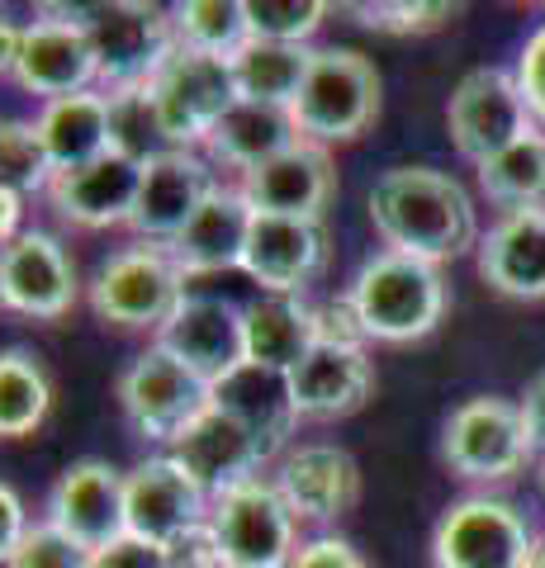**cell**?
<instances>
[{"label":"cell","instance_id":"4fadbf2b","mask_svg":"<svg viewBox=\"0 0 545 568\" xmlns=\"http://www.w3.org/2000/svg\"><path fill=\"white\" fill-rule=\"evenodd\" d=\"M14 85L33 100H67L81 91H100V62L85 33L67 6H39L24 24L20 62H14Z\"/></svg>","mask_w":545,"mask_h":568},{"label":"cell","instance_id":"ac0fdd59","mask_svg":"<svg viewBox=\"0 0 545 568\" xmlns=\"http://www.w3.org/2000/svg\"><path fill=\"white\" fill-rule=\"evenodd\" d=\"M166 455L209 493V503L233 493L238 484H252V478H261V469L271 465V455L256 440L252 426L219 403H209V413L190 422Z\"/></svg>","mask_w":545,"mask_h":568},{"label":"cell","instance_id":"5b68a950","mask_svg":"<svg viewBox=\"0 0 545 568\" xmlns=\"http://www.w3.org/2000/svg\"><path fill=\"white\" fill-rule=\"evenodd\" d=\"M72 20L91 33L100 62V91H133L148 85L175 52L171 10L148 0H95V6H67Z\"/></svg>","mask_w":545,"mask_h":568},{"label":"cell","instance_id":"2e32d148","mask_svg":"<svg viewBox=\"0 0 545 568\" xmlns=\"http://www.w3.org/2000/svg\"><path fill=\"white\" fill-rule=\"evenodd\" d=\"M43 521L72 536L91 555L124 540V469H114L110 459H72L48 493Z\"/></svg>","mask_w":545,"mask_h":568},{"label":"cell","instance_id":"4316f807","mask_svg":"<svg viewBox=\"0 0 545 568\" xmlns=\"http://www.w3.org/2000/svg\"><path fill=\"white\" fill-rule=\"evenodd\" d=\"M242 342H248V365L256 369H290L319 346L313 332V304L299 294H256L242 304Z\"/></svg>","mask_w":545,"mask_h":568},{"label":"cell","instance_id":"8d00e7d4","mask_svg":"<svg viewBox=\"0 0 545 568\" xmlns=\"http://www.w3.org/2000/svg\"><path fill=\"white\" fill-rule=\"evenodd\" d=\"M91 559H95L91 549H81L72 536H62L58 526L33 521L6 568H91Z\"/></svg>","mask_w":545,"mask_h":568},{"label":"cell","instance_id":"f546056e","mask_svg":"<svg viewBox=\"0 0 545 568\" xmlns=\"http://www.w3.org/2000/svg\"><path fill=\"white\" fill-rule=\"evenodd\" d=\"M313 52L319 48H294V43H266V39H248L233 58V81L238 95L252 104H275V110H290L299 100V85H304Z\"/></svg>","mask_w":545,"mask_h":568},{"label":"cell","instance_id":"d6986e66","mask_svg":"<svg viewBox=\"0 0 545 568\" xmlns=\"http://www.w3.org/2000/svg\"><path fill=\"white\" fill-rule=\"evenodd\" d=\"M271 484L280 488L299 526H327L361 503V465L342 446H327V440L290 446L275 459Z\"/></svg>","mask_w":545,"mask_h":568},{"label":"cell","instance_id":"484cf974","mask_svg":"<svg viewBox=\"0 0 545 568\" xmlns=\"http://www.w3.org/2000/svg\"><path fill=\"white\" fill-rule=\"evenodd\" d=\"M33 133H39L43 162L52 175L77 171L95 156L114 152V133H110V95L104 91H81L67 100H48L33 114Z\"/></svg>","mask_w":545,"mask_h":568},{"label":"cell","instance_id":"ffe728a7","mask_svg":"<svg viewBox=\"0 0 545 568\" xmlns=\"http://www.w3.org/2000/svg\"><path fill=\"white\" fill-rule=\"evenodd\" d=\"M238 190H242V200L252 204V213L323 223L327 204L337 200V166H332L327 148L299 138L290 152L275 156V162L238 175Z\"/></svg>","mask_w":545,"mask_h":568},{"label":"cell","instance_id":"f6af8a7d","mask_svg":"<svg viewBox=\"0 0 545 568\" xmlns=\"http://www.w3.org/2000/svg\"><path fill=\"white\" fill-rule=\"evenodd\" d=\"M171 568H228V564L214 555V540H209V526H204L171 549Z\"/></svg>","mask_w":545,"mask_h":568},{"label":"cell","instance_id":"bcb514c9","mask_svg":"<svg viewBox=\"0 0 545 568\" xmlns=\"http://www.w3.org/2000/svg\"><path fill=\"white\" fill-rule=\"evenodd\" d=\"M24 204H29V194L0 185V246H10L24 233Z\"/></svg>","mask_w":545,"mask_h":568},{"label":"cell","instance_id":"836d02e7","mask_svg":"<svg viewBox=\"0 0 545 568\" xmlns=\"http://www.w3.org/2000/svg\"><path fill=\"white\" fill-rule=\"evenodd\" d=\"M248 6V33L266 43H294V48H313L309 39L323 29L327 10L323 0H242Z\"/></svg>","mask_w":545,"mask_h":568},{"label":"cell","instance_id":"d4e9b609","mask_svg":"<svg viewBox=\"0 0 545 568\" xmlns=\"http://www.w3.org/2000/svg\"><path fill=\"white\" fill-rule=\"evenodd\" d=\"M480 275L507 298H545V209L498 213L480 237Z\"/></svg>","mask_w":545,"mask_h":568},{"label":"cell","instance_id":"5bb4252c","mask_svg":"<svg viewBox=\"0 0 545 568\" xmlns=\"http://www.w3.org/2000/svg\"><path fill=\"white\" fill-rule=\"evenodd\" d=\"M124 521L133 540L175 549L209 526V493L166 450L148 455L124 474Z\"/></svg>","mask_w":545,"mask_h":568},{"label":"cell","instance_id":"44dd1931","mask_svg":"<svg viewBox=\"0 0 545 568\" xmlns=\"http://www.w3.org/2000/svg\"><path fill=\"white\" fill-rule=\"evenodd\" d=\"M138 185H143V162L129 152H104L77 171L52 175L43 194L62 223L85 227V233H104V227H129Z\"/></svg>","mask_w":545,"mask_h":568},{"label":"cell","instance_id":"e0dca14e","mask_svg":"<svg viewBox=\"0 0 545 568\" xmlns=\"http://www.w3.org/2000/svg\"><path fill=\"white\" fill-rule=\"evenodd\" d=\"M166 355H175L185 369L219 388L233 369L248 365V342H242V304L223 294H185L162 332L152 336Z\"/></svg>","mask_w":545,"mask_h":568},{"label":"cell","instance_id":"7dc6e473","mask_svg":"<svg viewBox=\"0 0 545 568\" xmlns=\"http://www.w3.org/2000/svg\"><path fill=\"white\" fill-rule=\"evenodd\" d=\"M20 43H24V24H14L10 14H0V77H14Z\"/></svg>","mask_w":545,"mask_h":568},{"label":"cell","instance_id":"83f0119b","mask_svg":"<svg viewBox=\"0 0 545 568\" xmlns=\"http://www.w3.org/2000/svg\"><path fill=\"white\" fill-rule=\"evenodd\" d=\"M299 142V129L290 110H275V104H252L238 100L233 110L223 114V123L204 142V156L214 162V171H238L248 175L256 166L275 162L280 152H290Z\"/></svg>","mask_w":545,"mask_h":568},{"label":"cell","instance_id":"8fae6325","mask_svg":"<svg viewBox=\"0 0 545 568\" xmlns=\"http://www.w3.org/2000/svg\"><path fill=\"white\" fill-rule=\"evenodd\" d=\"M446 129H451L455 152L474 166L507 152L526 133H536V119L526 110L522 85H517V71H503V67L465 71L446 104Z\"/></svg>","mask_w":545,"mask_h":568},{"label":"cell","instance_id":"7bdbcfd3","mask_svg":"<svg viewBox=\"0 0 545 568\" xmlns=\"http://www.w3.org/2000/svg\"><path fill=\"white\" fill-rule=\"evenodd\" d=\"M29 507L24 497L14 493L10 484H0V568H6L14 559V549H20V540L29 536Z\"/></svg>","mask_w":545,"mask_h":568},{"label":"cell","instance_id":"4dcf8cb0","mask_svg":"<svg viewBox=\"0 0 545 568\" xmlns=\"http://www.w3.org/2000/svg\"><path fill=\"white\" fill-rule=\"evenodd\" d=\"M52 413V379L43 361L24 346L0 351V440L33 436Z\"/></svg>","mask_w":545,"mask_h":568},{"label":"cell","instance_id":"ba28073f","mask_svg":"<svg viewBox=\"0 0 545 568\" xmlns=\"http://www.w3.org/2000/svg\"><path fill=\"white\" fill-rule=\"evenodd\" d=\"M124 422L133 426L148 446H175V436L185 432L200 413H209L214 388H209L195 369H185L175 355H166L157 342H148L143 355H133L129 369L114 384Z\"/></svg>","mask_w":545,"mask_h":568},{"label":"cell","instance_id":"7a4b0ae2","mask_svg":"<svg viewBox=\"0 0 545 568\" xmlns=\"http://www.w3.org/2000/svg\"><path fill=\"white\" fill-rule=\"evenodd\" d=\"M346 298L356 308L361 327L371 342H422L436 323L446 317V280L442 265L398 256V252H375L346 284Z\"/></svg>","mask_w":545,"mask_h":568},{"label":"cell","instance_id":"f1b7e54d","mask_svg":"<svg viewBox=\"0 0 545 568\" xmlns=\"http://www.w3.org/2000/svg\"><path fill=\"white\" fill-rule=\"evenodd\" d=\"M214 403L228 407L233 417H242L256 432V440L266 446L271 459H280L290 450V436H294V403H290V379L275 375V369H256V365H242L233 369L219 388H214Z\"/></svg>","mask_w":545,"mask_h":568},{"label":"cell","instance_id":"60d3db41","mask_svg":"<svg viewBox=\"0 0 545 568\" xmlns=\"http://www.w3.org/2000/svg\"><path fill=\"white\" fill-rule=\"evenodd\" d=\"M285 568H371V564H365L361 549L342 536H313L294 549V559Z\"/></svg>","mask_w":545,"mask_h":568},{"label":"cell","instance_id":"ee69618b","mask_svg":"<svg viewBox=\"0 0 545 568\" xmlns=\"http://www.w3.org/2000/svg\"><path fill=\"white\" fill-rule=\"evenodd\" d=\"M517 407H522V422H526V436H532V450H541L545 455V369L522 388V398H517Z\"/></svg>","mask_w":545,"mask_h":568},{"label":"cell","instance_id":"52a82bcc","mask_svg":"<svg viewBox=\"0 0 545 568\" xmlns=\"http://www.w3.org/2000/svg\"><path fill=\"white\" fill-rule=\"evenodd\" d=\"M209 540L228 568H285L294 549L304 545L294 511L271 484V474L238 484L233 493L209 503Z\"/></svg>","mask_w":545,"mask_h":568},{"label":"cell","instance_id":"3957f363","mask_svg":"<svg viewBox=\"0 0 545 568\" xmlns=\"http://www.w3.org/2000/svg\"><path fill=\"white\" fill-rule=\"evenodd\" d=\"M185 298V271L162 242H129L100 261L95 280L85 284V304L95 323L119 332H162L166 317Z\"/></svg>","mask_w":545,"mask_h":568},{"label":"cell","instance_id":"74e56055","mask_svg":"<svg viewBox=\"0 0 545 568\" xmlns=\"http://www.w3.org/2000/svg\"><path fill=\"white\" fill-rule=\"evenodd\" d=\"M361 24L365 29H380V33H432V29H446L455 14V6H408V0H398V6H356Z\"/></svg>","mask_w":545,"mask_h":568},{"label":"cell","instance_id":"d6a6232c","mask_svg":"<svg viewBox=\"0 0 545 568\" xmlns=\"http://www.w3.org/2000/svg\"><path fill=\"white\" fill-rule=\"evenodd\" d=\"M171 29L181 48L209 52V58H233L252 39L242 0H181V6H171Z\"/></svg>","mask_w":545,"mask_h":568},{"label":"cell","instance_id":"6da1fadb","mask_svg":"<svg viewBox=\"0 0 545 568\" xmlns=\"http://www.w3.org/2000/svg\"><path fill=\"white\" fill-rule=\"evenodd\" d=\"M371 227L384 252L442 265L474 246V200L436 166H390L371 185Z\"/></svg>","mask_w":545,"mask_h":568},{"label":"cell","instance_id":"b9f144b4","mask_svg":"<svg viewBox=\"0 0 545 568\" xmlns=\"http://www.w3.org/2000/svg\"><path fill=\"white\" fill-rule=\"evenodd\" d=\"M91 568H171V549L124 536V540H114L110 549H100V555L91 559Z\"/></svg>","mask_w":545,"mask_h":568},{"label":"cell","instance_id":"1f68e13d","mask_svg":"<svg viewBox=\"0 0 545 568\" xmlns=\"http://www.w3.org/2000/svg\"><path fill=\"white\" fill-rule=\"evenodd\" d=\"M480 171V190L488 204H498L503 213L517 209H545V133H526L507 152L488 156Z\"/></svg>","mask_w":545,"mask_h":568},{"label":"cell","instance_id":"cb8c5ba5","mask_svg":"<svg viewBox=\"0 0 545 568\" xmlns=\"http://www.w3.org/2000/svg\"><path fill=\"white\" fill-rule=\"evenodd\" d=\"M252 219L256 213H252L248 200H242L238 181H219L214 194L200 204V213L185 223V233L171 242V256L185 271V280L242 271V252H248Z\"/></svg>","mask_w":545,"mask_h":568},{"label":"cell","instance_id":"f35d334b","mask_svg":"<svg viewBox=\"0 0 545 568\" xmlns=\"http://www.w3.org/2000/svg\"><path fill=\"white\" fill-rule=\"evenodd\" d=\"M313 332H319V346H365L371 342L346 294L327 298V304H313Z\"/></svg>","mask_w":545,"mask_h":568},{"label":"cell","instance_id":"603a6c76","mask_svg":"<svg viewBox=\"0 0 545 568\" xmlns=\"http://www.w3.org/2000/svg\"><path fill=\"white\" fill-rule=\"evenodd\" d=\"M285 379L299 422L356 417L375 394V365L365 346H313Z\"/></svg>","mask_w":545,"mask_h":568},{"label":"cell","instance_id":"681fc988","mask_svg":"<svg viewBox=\"0 0 545 568\" xmlns=\"http://www.w3.org/2000/svg\"><path fill=\"white\" fill-rule=\"evenodd\" d=\"M541 488H545V474H541Z\"/></svg>","mask_w":545,"mask_h":568},{"label":"cell","instance_id":"ab89813d","mask_svg":"<svg viewBox=\"0 0 545 568\" xmlns=\"http://www.w3.org/2000/svg\"><path fill=\"white\" fill-rule=\"evenodd\" d=\"M517 85H522V100L532 110V119L545 129V24L517 52Z\"/></svg>","mask_w":545,"mask_h":568},{"label":"cell","instance_id":"9a60e30c","mask_svg":"<svg viewBox=\"0 0 545 568\" xmlns=\"http://www.w3.org/2000/svg\"><path fill=\"white\" fill-rule=\"evenodd\" d=\"M219 171L204 152L162 148L143 162V185H138V204L129 219L133 242H162L171 246L185 233V223L200 213V204L214 194Z\"/></svg>","mask_w":545,"mask_h":568},{"label":"cell","instance_id":"7402d4cb","mask_svg":"<svg viewBox=\"0 0 545 568\" xmlns=\"http://www.w3.org/2000/svg\"><path fill=\"white\" fill-rule=\"evenodd\" d=\"M327 265V233L323 223L304 219H275V213H256L248 252H242V275H248L261 294H299Z\"/></svg>","mask_w":545,"mask_h":568},{"label":"cell","instance_id":"c3c4849f","mask_svg":"<svg viewBox=\"0 0 545 568\" xmlns=\"http://www.w3.org/2000/svg\"><path fill=\"white\" fill-rule=\"evenodd\" d=\"M526 568H545V540H536V555H532V564Z\"/></svg>","mask_w":545,"mask_h":568},{"label":"cell","instance_id":"9c48e42d","mask_svg":"<svg viewBox=\"0 0 545 568\" xmlns=\"http://www.w3.org/2000/svg\"><path fill=\"white\" fill-rule=\"evenodd\" d=\"M532 455H536L532 436H526L522 407L513 398L480 394V398H465L446 417L442 459H446V469L455 478H470V484H498V478H513Z\"/></svg>","mask_w":545,"mask_h":568},{"label":"cell","instance_id":"7c38bea8","mask_svg":"<svg viewBox=\"0 0 545 568\" xmlns=\"http://www.w3.org/2000/svg\"><path fill=\"white\" fill-rule=\"evenodd\" d=\"M81 298V275L72 252L48 227H24L0 246V313L29 323H62Z\"/></svg>","mask_w":545,"mask_h":568},{"label":"cell","instance_id":"8992f818","mask_svg":"<svg viewBox=\"0 0 545 568\" xmlns=\"http://www.w3.org/2000/svg\"><path fill=\"white\" fill-rule=\"evenodd\" d=\"M148 91L157 104V123H162V142L166 148H185V152H204L209 133L242 100L233 81V62L181 48V43H175L166 67L148 81Z\"/></svg>","mask_w":545,"mask_h":568},{"label":"cell","instance_id":"d590c367","mask_svg":"<svg viewBox=\"0 0 545 568\" xmlns=\"http://www.w3.org/2000/svg\"><path fill=\"white\" fill-rule=\"evenodd\" d=\"M52 171L43 162L33 119H0V185L20 194H43Z\"/></svg>","mask_w":545,"mask_h":568},{"label":"cell","instance_id":"e575fe53","mask_svg":"<svg viewBox=\"0 0 545 568\" xmlns=\"http://www.w3.org/2000/svg\"><path fill=\"white\" fill-rule=\"evenodd\" d=\"M110 95V133H114V152H129L138 162H148L152 152H162V123H157V104L148 85L133 91H104Z\"/></svg>","mask_w":545,"mask_h":568},{"label":"cell","instance_id":"277c9868","mask_svg":"<svg viewBox=\"0 0 545 568\" xmlns=\"http://www.w3.org/2000/svg\"><path fill=\"white\" fill-rule=\"evenodd\" d=\"M290 119L304 142L337 148L356 142L380 119V71L356 48H319Z\"/></svg>","mask_w":545,"mask_h":568},{"label":"cell","instance_id":"30bf717a","mask_svg":"<svg viewBox=\"0 0 545 568\" xmlns=\"http://www.w3.org/2000/svg\"><path fill=\"white\" fill-rule=\"evenodd\" d=\"M532 555V526L503 497H461L442 511V521L432 530L436 568H526Z\"/></svg>","mask_w":545,"mask_h":568}]
</instances>
